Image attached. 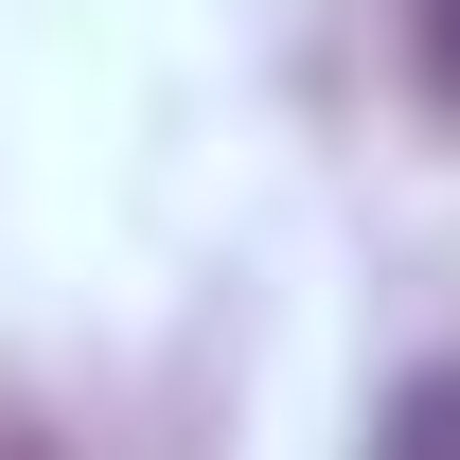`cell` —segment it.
Returning <instances> with one entry per match:
<instances>
[{
	"instance_id": "cell-1",
	"label": "cell",
	"mask_w": 460,
	"mask_h": 460,
	"mask_svg": "<svg viewBox=\"0 0 460 460\" xmlns=\"http://www.w3.org/2000/svg\"><path fill=\"white\" fill-rule=\"evenodd\" d=\"M372 460H460V354H443V372H407V407L372 425Z\"/></svg>"
},
{
	"instance_id": "cell-2",
	"label": "cell",
	"mask_w": 460,
	"mask_h": 460,
	"mask_svg": "<svg viewBox=\"0 0 460 460\" xmlns=\"http://www.w3.org/2000/svg\"><path fill=\"white\" fill-rule=\"evenodd\" d=\"M407 54H425V107L460 124V0H407Z\"/></svg>"
}]
</instances>
